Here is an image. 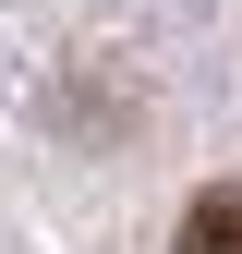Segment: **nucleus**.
<instances>
[{
    "label": "nucleus",
    "instance_id": "1",
    "mask_svg": "<svg viewBox=\"0 0 242 254\" xmlns=\"http://www.w3.org/2000/svg\"><path fill=\"white\" fill-rule=\"evenodd\" d=\"M182 254H242V182H206L182 206Z\"/></svg>",
    "mask_w": 242,
    "mask_h": 254
}]
</instances>
